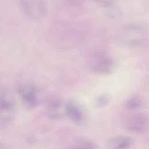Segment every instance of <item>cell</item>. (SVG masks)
I'll use <instances>...</instances> for the list:
<instances>
[{"mask_svg":"<svg viewBox=\"0 0 149 149\" xmlns=\"http://www.w3.org/2000/svg\"><path fill=\"white\" fill-rule=\"evenodd\" d=\"M147 26L141 22H132L123 26L118 36L119 42L123 46L134 48L142 45L147 39Z\"/></svg>","mask_w":149,"mask_h":149,"instance_id":"1","label":"cell"},{"mask_svg":"<svg viewBox=\"0 0 149 149\" xmlns=\"http://www.w3.org/2000/svg\"><path fill=\"white\" fill-rule=\"evenodd\" d=\"M17 91L23 106L27 109H33L38 107L42 100L40 88L30 82L22 83L18 85Z\"/></svg>","mask_w":149,"mask_h":149,"instance_id":"2","label":"cell"},{"mask_svg":"<svg viewBox=\"0 0 149 149\" xmlns=\"http://www.w3.org/2000/svg\"><path fill=\"white\" fill-rule=\"evenodd\" d=\"M87 66L93 73L98 74H108L113 71L116 63L111 56L98 52L89 56Z\"/></svg>","mask_w":149,"mask_h":149,"instance_id":"3","label":"cell"},{"mask_svg":"<svg viewBox=\"0 0 149 149\" xmlns=\"http://www.w3.org/2000/svg\"><path fill=\"white\" fill-rule=\"evenodd\" d=\"M65 115L75 125L84 126L88 121L87 111L83 104L76 98L69 99L64 105Z\"/></svg>","mask_w":149,"mask_h":149,"instance_id":"4","label":"cell"},{"mask_svg":"<svg viewBox=\"0 0 149 149\" xmlns=\"http://www.w3.org/2000/svg\"><path fill=\"white\" fill-rule=\"evenodd\" d=\"M19 6L23 15L33 21L43 19L48 10L47 2L44 1H22Z\"/></svg>","mask_w":149,"mask_h":149,"instance_id":"5","label":"cell"},{"mask_svg":"<svg viewBox=\"0 0 149 149\" xmlns=\"http://www.w3.org/2000/svg\"><path fill=\"white\" fill-rule=\"evenodd\" d=\"M16 113L15 99L7 95H0V128L9 125Z\"/></svg>","mask_w":149,"mask_h":149,"instance_id":"6","label":"cell"},{"mask_svg":"<svg viewBox=\"0 0 149 149\" xmlns=\"http://www.w3.org/2000/svg\"><path fill=\"white\" fill-rule=\"evenodd\" d=\"M148 120L147 116L142 112L132 113L124 120L125 128L133 133H140L146 131L148 127Z\"/></svg>","mask_w":149,"mask_h":149,"instance_id":"7","label":"cell"},{"mask_svg":"<svg viewBox=\"0 0 149 149\" xmlns=\"http://www.w3.org/2000/svg\"><path fill=\"white\" fill-rule=\"evenodd\" d=\"M62 107V102L60 100L56 98L49 100L46 106V112L48 116L52 119L62 118L65 114L64 107Z\"/></svg>","mask_w":149,"mask_h":149,"instance_id":"8","label":"cell"},{"mask_svg":"<svg viewBox=\"0 0 149 149\" xmlns=\"http://www.w3.org/2000/svg\"><path fill=\"white\" fill-rule=\"evenodd\" d=\"M133 143L129 136L118 135L111 138L107 142V149H128Z\"/></svg>","mask_w":149,"mask_h":149,"instance_id":"9","label":"cell"},{"mask_svg":"<svg viewBox=\"0 0 149 149\" xmlns=\"http://www.w3.org/2000/svg\"><path fill=\"white\" fill-rule=\"evenodd\" d=\"M143 100L138 95H133L127 98L125 102V107L130 111L140 108L143 105Z\"/></svg>","mask_w":149,"mask_h":149,"instance_id":"10","label":"cell"},{"mask_svg":"<svg viewBox=\"0 0 149 149\" xmlns=\"http://www.w3.org/2000/svg\"><path fill=\"white\" fill-rule=\"evenodd\" d=\"M70 149H97L95 144L87 139H77L70 147Z\"/></svg>","mask_w":149,"mask_h":149,"instance_id":"11","label":"cell"},{"mask_svg":"<svg viewBox=\"0 0 149 149\" xmlns=\"http://www.w3.org/2000/svg\"><path fill=\"white\" fill-rule=\"evenodd\" d=\"M110 100L111 97L108 94H101L95 98L94 100V105L96 107H103L106 106L109 102Z\"/></svg>","mask_w":149,"mask_h":149,"instance_id":"12","label":"cell"},{"mask_svg":"<svg viewBox=\"0 0 149 149\" xmlns=\"http://www.w3.org/2000/svg\"><path fill=\"white\" fill-rule=\"evenodd\" d=\"M0 149H5V146L1 143H0Z\"/></svg>","mask_w":149,"mask_h":149,"instance_id":"13","label":"cell"}]
</instances>
